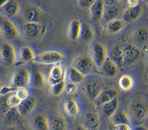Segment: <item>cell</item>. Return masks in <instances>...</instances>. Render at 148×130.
Here are the masks:
<instances>
[{
	"label": "cell",
	"mask_w": 148,
	"mask_h": 130,
	"mask_svg": "<svg viewBox=\"0 0 148 130\" xmlns=\"http://www.w3.org/2000/svg\"><path fill=\"white\" fill-rule=\"evenodd\" d=\"M82 23L77 19L73 20L69 25L67 27V36L72 41H77L80 38Z\"/></svg>",
	"instance_id": "obj_23"
},
{
	"label": "cell",
	"mask_w": 148,
	"mask_h": 130,
	"mask_svg": "<svg viewBox=\"0 0 148 130\" xmlns=\"http://www.w3.org/2000/svg\"><path fill=\"white\" fill-rule=\"evenodd\" d=\"M127 23L121 19H116L107 23L106 28L108 31L111 34H117L124 30Z\"/></svg>",
	"instance_id": "obj_32"
},
{
	"label": "cell",
	"mask_w": 148,
	"mask_h": 130,
	"mask_svg": "<svg viewBox=\"0 0 148 130\" xmlns=\"http://www.w3.org/2000/svg\"><path fill=\"white\" fill-rule=\"evenodd\" d=\"M33 130H50L49 117L45 113H37L34 115L30 121Z\"/></svg>",
	"instance_id": "obj_17"
},
{
	"label": "cell",
	"mask_w": 148,
	"mask_h": 130,
	"mask_svg": "<svg viewBox=\"0 0 148 130\" xmlns=\"http://www.w3.org/2000/svg\"><path fill=\"white\" fill-rule=\"evenodd\" d=\"M15 93L21 101L25 100L29 97V92L26 87L18 88Z\"/></svg>",
	"instance_id": "obj_39"
},
{
	"label": "cell",
	"mask_w": 148,
	"mask_h": 130,
	"mask_svg": "<svg viewBox=\"0 0 148 130\" xmlns=\"http://www.w3.org/2000/svg\"><path fill=\"white\" fill-rule=\"evenodd\" d=\"M5 121L11 125H16L19 123L23 117L17 107H12L4 115Z\"/></svg>",
	"instance_id": "obj_35"
},
{
	"label": "cell",
	"mask_w": 148,
	"mask_h": 130,
	"mask_svg": "<svg viewBox=\"0 0 148 130\" xmlns=\"http://www.w3.org/2000/svg\"><path fill=\"white\" fill-rule=\"evenodd\" d=\"M120 106L119 99L118 97L103 104L101 106L102 113L106 117L111 118L118 111Z\"/></svg>",
	"instance_id": "obj_27"
},
{
	"label": "cell",
	"mask_w": 148,
	"mask_h": 130,
	"mask_svg": "<svg viewBox=\"0 0 148 130\" xmlns=\"http://www.w3.org/2000/svg\"><path fill=\"white\" fill-rule=\"evenodd\" d=\"M63 109L64 112L71 117L77 116L80 112V107L77 102L72 98L67 99L64 101Z\"/></svg>",
	"instance_id": "obj_25"
},
{
	"label": "cell",
	"mask_w": 148,
	"mask_h": 130,
	"mask_svg": "<svg viewBox=\"0 0 148 130\" xmlns=\"http://www.w3.org/2000/svg\"><path fill=\"white\" fill-rule=\"evenodd\" d=\"M21 9V5L17 0H10L7 3L1 7V11L8 18H13L18 15Z\"/></svg>",
	"instance_id": "obj_24"
},
{
	"label": "cell",
	"mask_w": 148,
	"mask_h": 130,
	"mask_svg": "<svg viewBox=\"0 0 148 130\" xmlns=\"http://www.w3.org/2000/svg\"><path fill=\"white\" fill-rule=\"evenodd\" d=\"M147 63H148V57H147Z\"/></svg>",
	"instance_id": "obj_49"
},
{
	"label": "cell",
	"mask_w": 148,
	"mask_h": 130,
	"mask_svg": "<svg viewBox=\"0 0 148 130\" xmlns=\"http://www.w3.org/2000/svg\"><path fill=\"white\" fill-rule=\"evenodd\" d=\"M66 86V80H63L57 84L50 86L49 92L54 96H58L62 94L64 91H65Z\"/></svg>",
	"instance_id": "obj_36"
},
{
	"label": "cell",
	"mask_w": 148,
	"mask_h": 130,
	"mask_svg": "<svg viewBox=\"0 0 148 130\" xmlns=\"http://www.w3.org/2000/svg\"><path fill=\"white\" fill-rule=\"evenodd\" d=\"M66 73L67 71L60 63L52 65L47 77L48 84L51 86L66 80Z\"/></svg>",
	"instance_id": "obj_11"
},
{
	"label": "cell",
	"mask_w": 148,
	"mask_h": 130,
	"mask_svg": "<svg viewBox=\"0 0 148 130\" xmlns=\"http://www.w3.org/2000/svg\"><path fill=\"white\" fill-rule=\"evenodd\" d=\"M22 101H21L15 94V93H12L8 95L7 97V102L9 105V106L12 108V107H17L20 103L22 102Z\"/></svg>",
	"instance_id": "obj_37"
},
{
	"label": "cell",
	"mask_w": 148,
	"mask_h": 130,
	"mask_svg": "<svg viewBox=\"0 0 148 130\" xmlns=\"http://www.w3.org/2000/svg\"><path fill=\"white\" fill-rule=\"evenodd\" d=\"M10 0H0V7L5 5L6 3H7Z\"/></svg>",
	"instance_id": "obj_47"
},
{
	"label": "cell",
	"mask_w": 148,
	"mask_h": 130,
	"mask_svg": "<svg viewBox=\"0 0 148 130\" xmlns=\"http://www.w3.org/2000/svg\"><path fill=\"white\" fill-rule=\"evenodd\" d=\"M4 130H19V129L16 125H10Z\"/></svg>",
	"instance_id": "obj_45"
},
{
	"label": "cell",
	"mask_w": 148,
	"mask_h": 130,
	"mask_svg": "<svg viewBox=\"0 0 148 130\" xmlns=\"http://www.w3.org/2000/svg\"><path fill=\"white\" fill-rule=\"evenodd\" d=\"M128 113L136 124H143L148 118V100L139 98L132 101L128 107Z\"/></svg>",
	"instance_id": "obj_1"
},
{
	"label": "cell",
	"mask_w": 148,
	"mask_h": 130,
	"mask_svg": "<svg viewBox=\"0 0 148 130\" xmlns=\"http://www.w3.org/2000/svg\"><path fill=\"white\" fill-rule=\"evenodd\" d=\"M47 80L42 72L40 71L34 72L32 75L31 85L35 88H42L45 86Z\"/></svg>",
	"instance_id": "obj_34"
},
{
	"label": "cell",
	"mask_w": 148,
	"mask_h": 130,
	"mask_svg": "<svg viewBox=\"0 0 148 130\" xmlns=\"http://www.w3.org/2000/svg\"><path fill=\"white\" fill-rule=\"evenodd\" d=\"M119 94V91L116 88L104 89L94 102L97 106L101 107L103 104L118 97Z\"/></svg>",
	"instance_id": "obj_21"
},
{
	"label": "cell",
	"mask_w": 148,
	"mask_h": 130,
	"mask_svg": "<svg viewBox=\"0 0 148 130\" xmlns=\"http://www.w3.org/2000/svg\"><path fill=\"white\" fill-rule=\"evenodd\" d=\"M49 117L50 130H67V121L61 114H53Z\"/></svg>",
	"instance_id": "obj_22"
},
{
	"label": "cell",
	"mask_w": 148,
	"mask_h": 130,
	"mask_svg": "<svg viewBox=\"0 0 148 130\" xmlns=\"http://www.w3.org/2000/svg\"><path fill=\"white\" fill-rule=\"evenodd\" d=\"M131 130H132V129H131Z\"/></svg>",
	"instance_id": "obj_50"
},
{
	"label": "cell",
	"mask_w": 148,
	"mask_h": 130,
	"mask_svg": "<svg viewBox=\"0 0 148 130\" xmlns=\"http://www.w3.org/2000/svg\"><path fill=\"white\" fill-rule=\"evenodd\" d=\"M45 31V27L41 23L26 22L22 27L23 36L27 40H36L40 38Z\"/></svg>",
	"instance_id": "obj_8"
},
{
	"label": "cell",
	"mask_w": 148,
	"mask_h": 130,
	"mask_svg": "<svg viewBox=\"0 0 148 130\" xmlns=\"http://www.w3.org/2000/svg\"><path fill=\"white\" fill-rule=\"evenodd\" d=\"M1 103H0V109L1 114L5 115L10 109L11 107L9 106L7 102L8 95L1 96Z\"/></svg>",
	"instance_id": "obj_38"
},
{
	"label": "cell",
	"mask_w": 148,
	"mask_h": 130,
	"mask_svg": "<svg viewBox=\"0 0 148 130\" xmlns=\"http://www.w3.org/2000/svg\"><path fill=\"white\" fill-rule=\"evenodd\" d=\"M44 16L43 10L40 7L34 5L26 7L22 13V18L26 22L40 23Z\"/></svg>",
	"instance_id": "obj_13"
},
{
	"label": "cell",
	"mask_w": 148,
	"mask_h": 130,
	"mask_svg": "<svg viewBox=\"0 0 148 130\" xmlns=\"http://www.w3.org/2000/svg\"><path fill=\"white\" fill-rule=\"evenodd\" d=\"M105 8L103 0H97L89 9L92 20L95 22L102 21L104 16Z\"/></svg>",
	"instance_id": "obj_20"
},
{
	"label": "cell",
	"mask_w": 148,
	"mask_h": 130,
	"mask_svg": "<svg viewBox=\"0 0 148 130\" xmlns=\"http://www.w3.org/2000/svg\"><path fill=\"white\" fill-rule=\"evenodd\" d=\"M110 58L115 62L120 68L124 66V48L120 45L113 46L110 51Z\"/></svg>",
	"instance_id": "obj_28"
},
{
	"label": "cell",
	"mask_w": 148,
	"mask_h": 130,
	"mask_svg": "<svg viewBox=\"0 0 148 130\" xmlns=\"http://www.w3.org/2000/svg\"><path fill=\"white\" fill-rule=\"evenodd\" d=\"M120 68L118 66V64L109 56L102 65L100 70L101 73L105 76L109 78H113L119 74Z\"/></svg>",
	"instance_id": "obj_18"
},
{
	"label": "cell",
	"mask_w": 148,
	"mask_h": 130,
	"mask_svg": "<svg viewBox=\"0 0 148 130\" xmlns=\"http://www.w3.org/2000/svg\"><path fill=\"white\" fill-rule=\"evenodd\" d=\"M123 12L121 4L105 7L103 19L108 23L110 21L117 19L120 14H123Z\"/></svg>",
	"instance_id": "obj_31"
},
{
	"label": "cell",
	"mask_w": 148,
	"mask_h": 130,
	"mask_svg": "<svg viewBox=\"0 0 148 130\" xmlns=\"http://www.w3.org/2000/svg\"><path fill=\"white\" fill-rule=\"evenodd\" d=\"M123 48L124 55V66H132L140 61L144 55L143 49L135 44H128Z\"/></svg>",
	"instance_id": "obj_5"
},
{
	"label": "cell",
	"mask_w": 148,
	"mask_h": 130,
	"mask_svg": "<svg viewBox=\"0 0 148 130\" xmlns=\"http://www.w3.org/2000/svg\"><path fill=\"white\" fill-rule=\"evenodd\" d=\"M86 76L82 73L73 65L69 68L66 73V79L69 83L76 84L83 83L86 79Z\"/></svg>",
	"instance_id": "obj_26"
},
{
	"label": "cell",
	"mask_w": 148,
	"mask_h": 130,
	"mask_svg": "<svg viewBox=\"0 0 148 130\" xmlns=\"http://www.w3.org/2000/svg\"><path fill=\"white\" fill-rule=\"evenodd\" d=\"M32 75L30 71L26 68L21 67L13 74L11 86L15 88L27 87L31 84Z\"/></svg>",
	"instance_id": "obj_7"
},
{
	"label": "cell",
	"mask_w": 148,
	"mask_h": 130,
	"mask_svg": "<svg viewBox=\"0 0 148 130\" xmlns=\"http://www.w3.org/2000/svg\"><path fill=\"white\" fill-rule=\"evenodd\" d=\"M75 130H88V129H87L83 124L82 125H80L79 126H77Z\"/></svg>",
	"instance_id": "obj_46"
},
{
	"label": "cell",
	"mask_w": 148,
	"mask_h": 130,
	"mask_svg": "<svg viewBox=\"0 0 148 130\" xmlns=\"http://www.w3.org/2000/svg\"><path fill=\"white\" fill-rule=\"evenodd\" d=\"M64 59L65 56L62 52L56 50H49L37 55L33 62L43 65H53L61 63Z\"/></svg>",
	"instance_id": "obj_4"
},
{
	"label": "cell",
	"mask_w": 148,
	"mask_h": 130,
	"mask_svg": "<svg viewBox=\"0 0 148 130\" xmlns=\"http://www.w3.org/2000/svg\"><path fill=\"white\" fill-rule=\"evenodd\" d=\"M77 84L68 83L66 84V88H65V92L69 95H75L77 91Z\"/></svg>",
	"instance_id": "obj_40"
},
{
	"label": "cell",
	"mask_w": 148,
	"mask_h": 130,
	"mask_svg": "<svg viewBox=\"0 0 148 130\" xmlns=\"http://www.w3.org/2000/svg\"><path fill=\"white\" fill-rule=\"evenodd\" d=\"M146 124V125H145V127L148 128V118H147V119L146 120V121L144 122L143 124Z\"/></svg>",
	"instance_id": "obj_48"
},
{
	"label": "cell",
	"mask_w": 148,
	"mask_h": 130,
	"mask_svg": "<svg viewBox=\"0 0 148 130\" xmlns=\"http://www.w3.org/2000/svg\"><path fill=\"white\" fill-rule=\"evenodd\" d=\"M33 49L29 46L22 47L17 54V60L15 63L16 66H20L23 64L34 62L36 57Z\"/></svg>",
	"instance_id": "obj_15"
},
{
	"label": "cell",
	"mask_w": 148,
	"mask_h": 130,
	"mask_svg": "<svg viewBox=\"0 0 148 130\" xmlns=\"http://www.w3.org/2000/svg\"><path fill=\"white\" fill-rule=\"evenodd\" d=\"M71 65L85 76L91 74L97 68L91 54L88 53H83L78 55L73 60Z\"/></svg>",
	"instance_id": "obj_2"
},
{
	"label": "cell",
	"mask_w": 148,
	"mask_h": 130,
	"mask_svg": "<svg viewBox=\"0 0 148 130\" xmlns=\"http://www.w3.org/2000/svg\"><path fill=\"white\" fill-rule=\"evenodd\" d=\"M125 1L128 7H132L139 5V0H125Z\"/></svg>",
	"instance_id": "obj_44"
},
{
	"label": "cell",
	"mask_w": 148,
	"mask_h": 130,
	"mask_svg": "<svg viewBox=\"0 0 148 130\" xmlns=\"http://www.w3.org/2000/svg\"><path fill=\"white\" fill-rule=\"evenodd\" d=\"M91 55L95 63L97 68L100 70L109 57L108 48L105 45L99 41L94 42L91 47Z\"/></svg>",
	"instance_id": "obj_6"
},
{
	"label": "cell",
	"mask_w": 148,
	"mask_h": 130,
	"mask_svg": "<svg viewBox=\"0 0 148 130\" xmlns=\"http://www.w3.org/2000/svg\"><path fill=\"white\" fill-rule=\"evenodd\" d=\"M105 89L103 81L98 77H92L87 80L82 87V91L91 101H95Z\"/></svg>",
	"instance_id": "obj_3"
},
{
	"label": "cell",
	"mask_w": 148,
	"mask_h": 130,
	"mask_svg": "<svg viewBox=\"0 0 148 130\" xmlns=\"http://www.w3.org/2000/svg\"><path fill=\"white\" fill-rule=\"evenodd\" d=\"M37 105V99L33 96H29L26 99L22 101L17 108L22 116L25 117L32 113L36 109Z\"/></svg>",
	"instance_id": "obj_19"
},
{
	"label": "cell",
	"mask_w": 148,
	"mask_h": 130,
	"mask_svg": "<svg viewBox=\"0 0 148 130\" xmlns=\"http://www.w3.org/2000/svg\"><path fill=\"white\" fill-rule=\"evenodd\" d=\"M144 9L141 5L135 7H128L123 11L122 19L128 24L131 23L138 21L143 14Z\"/></svg>",
	"instance_id": "obj_16"
},
{
	"label": "cell",
	"mask_w": 148,
	"mask_h": 130,
	"mask_svg": "<svg viewBox=\"0 0 148 130\" xmlns=\"http://www.w3.org/2000/svg\"><path fill=\"white\" fill-rule=\"evenodd\" d=\"M96 1L97 0H78V5L82 9H90Z\"/></svg>",
	"instance_id": "obj_42"
},
{
	"label": "cell",
	"mask_w": 148,
	"mask_h": 130,
	"mask_svg": "<svg viewBox=\"0 0 148 130\" xmlns=\"http://www.w3.org/2000/svg\"><path fill=\"white\" fill-rule=\"evenodd\" d=\"M1 62L7 66L15 64L17 60V53L15 47L10 42L2 44L0 50Z\"/></svg>",
	"instance_id": "obj_10"
},
{
	"label": "cell",
	"mask_w": 148,
	"mask_h": 130,
	"mask_svg": "<svg viewBox=\"0 0 148 130\" xmlns=\"http://www.w3.org/2000/svg\"><path fill=\"white\" fill-rule=\"evenodd\" d=\"M17 88L12 86H1L0 89V95L1 96H6L10 94H12L16 91Z\"/></svg>",
	"instance_id": "obj_41"
},
{
	"label": "cell",
	"mask_w": 148,
	"mask_h": 130,
	"mask_svg": "<svg viewBox=\"0 0 148 130\" xmlns=\"http://www.w3.org/2000/svg\"><path fill=\"white\" fill-rule=\"evenodd\" d=\"M105 7L114 6L121 4L122 0H103Z\"/></svg>",
	"instance_id": "obj_43"
},
{
	"label": "cell",
	"mask_w": 148,
	"mask_h": 130,
	"mask_svg": "<svg viewBox=\"0 0 148 130\" xmlns=\"http://www.w3.org/2000/svg\"><path fill=\"white\" fill-rule=\"evenodd\" d=\"M135 84L133 77L128 74H123L120 76L117 80V86L119 88L124 92H127L131 90Z\"/></svg>",
	"instance_id": "obj_30"
},
{
	"label": "cell",
	"mask_w": 148,
	"mask_h": 130,
	"mask_svg": "<svg viewBox=\"0 0 148 130\" xmlns=\"http://www.w3.org/2000/svg\"><path fill=\"white\" fill-rule=\"evenodd\" d=\"M83 125L88 130H99L101 126V117L95 108L90 109L84 113Z\"/></svg>",
	"instance_id": "obj_9"
},
{
	"label": "cell",
	"mask_w": 148,
	"mask_h": 130,
	"mask_svg": "<svg viewBox=\"0 0 148 130\" xmlns=\"http://www.w3.org/2000/svg\"><path fill=\"white\" fill-rule=\"evenodd\" d=\"M132 38L135 44L141 48L148 47V25L139 26L132 33Z\"/></svg>",
	"instance_id": "obj_14"
},
{
	"label": "cell",
	"mask_w": 148,
	"mask_h": 130,
	"mask_svg": "<svg viewBox=\"0 0 148 130\" xmlns=\"http://www.w3.org/2000/svg\"><path fill=\"white\" fill-rule=\"evenodd\" d=\"M95 37V31L94 28L88 23H84L82 26L80 38L86 43L92 42Z\"/></svg>",
	"instance_id": "obj_33"
},
{
	"label": "cell",
	"mask_w": 148,
	"mask_h": 130,
	"mask_svg": "<svg viewBox=\"0 0 148 130\" xmlns=\"http://www.w3.org/2000/svg\"><path fill=\"white\" fill-rule=\"evenodd\" d=\"M132 118L128 112L124 110L117 111L113 116L111 117V122L113 127L123 124H130Z\"/></svg>",
	"instance_id": "obj_29"
},
{
	"label": "cell",
	"mask_w": 148,
	"mask_h": 130,
	"mask_svg": "<svg viewBox=\"0 0 148 130\" xmlns=\"http://www.w3.org/2000/svg\"><path fill=\"white\" fill-rule=\"evenodd\" d=\"M1 36L5 40L12 41L16 39L19 36V30L15 24L9 19L1 21L0 27Z\"/></svg>",
	"instance_id": "obj_12"
}]
</instances>
